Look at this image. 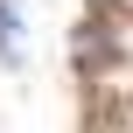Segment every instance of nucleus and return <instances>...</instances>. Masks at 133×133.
Wrapping results in <instances>:
<instances>
[{
    "instance_id": "nucleus-1",
    "label": "nucleus",
    "mask_w": 133,
    "mask_h": 133,
    "mask_svg": "<svg viewBox=\"0 0 133 133\" xmlns=\"http://www.w3.org/2000/svg\"><path fill=\"white\" fill-rule=\"evenodd\" d=\"M0 56H7V63L21 56V14H14L7 0H0Z\"/></svg>"
}]
</instances>
